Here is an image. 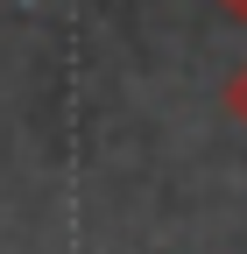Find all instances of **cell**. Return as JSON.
<instances>
[{
    "label": "cell",
    "mask_w": 247,
    "mask_h": 254,
    "mask_svg": "<svg viewBox=\"0 0 247 254\" xmlns=\"http://www.w3.org/2000/svg\"><path fill=\"white\" fill-rule=\"evenodd\" d=\"M219 99H226V113H233V120L247 127V64H240L233 78H226V92H219Z\"/></svg>",
    "instance_id": "6da1fadb"
},
{
    "label": "cell",
    "mask_w": 247,
    "mask_h": 254,
    "mask_svg": "<svg viewBox=\"0 0 247 254\" xmlns=\"http://www.w3.org/2000/svg\"><path fill=\"white\" fill-rule=\"evenodd\" d=\"M212 7H219L226 21H247V0H212Z\"/></svg>",
    "instance_id": "7a4b0ae2"
}]
</instances>
